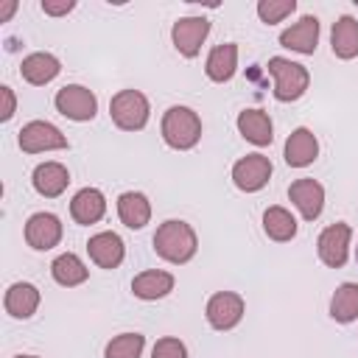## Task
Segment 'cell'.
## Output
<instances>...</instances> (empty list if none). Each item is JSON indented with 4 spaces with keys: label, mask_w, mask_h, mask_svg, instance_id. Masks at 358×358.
Masks as SVG:
<instances>
[{
    "label": "cell",
    "mask_w": 358,
    "mask_h": 358,
    "mask_svg": "<svg viewBox=\"0 0 358 358\" xmlns=\"http://www.w3.org/2000/svg\"><path fill=\"white\" fill-rule=\"evenodd\" d=\"M196 249H199V238L187 221L171 218V221L159 224L154 232V252L168 263H176V266L187 263V260H193Z\"/></svg>",
    "instance_id": "6da1fadb"
},
{
    "label": "cell",
    "mask_w": 358,
    "mask_h": 358,
    "mask_svg": "<svg viewBox=\"0 0 358 358\" xmlns=\"http://www.w3.org/2000/svg\"><path fill=\"white\" fill-rule=\"evenodd\" d=\"M162 140L176 151H190L201 140V117L190 106H171L162 115Z\"/></svg>",
    "instance_id": "7a4b0ae2"
},
{
    "label": "cell",
    "mask_w": 358,
    "mask_h": 358,
    "mask_svg": "<svg viewBox=\"0 0 358 358\" xmlns=\"http://www.w3.org/2000/svg\"><path fill=\"white\" fill-rule=\"evenodd\" d=\"M268 73L274 76V98L288 103L305 95L308 84H310V73L305 64L282 59V56H271L268 59Z\"/></svg>",
    "instance_id": "3957f363"
},
{
    "label": "cell",
    "mask_w": 358,
    "mask_h": 358,
    "mask_svg": "<svg viewBox=\"0 0 358 358\" xmlns=\"http://www.w3.org/2000/svg\"><path fill=\"white\" fill-rule=\"evenodd\" d=\"M148 112H151L148 98L140 90H120L109 101V115H112L115 126L123 129V131H140V129H145Z\"/></svg>",
    "instance_id": "277c9868"
},
{
    "label": "cell",
    "mask_w": 358,
    "mask_h": 358,
    "mask_svg": "<svg viewBox=\"0 0 358 358\" xmlns=\"http://www.w3.org/2000/svg\"><path fill=\"white\" fill-rule=\"evenodd\" d=\"M53 103H56V109H59L64 117L78 120V123L92 120L95 112H98V98H95V92L87 90V87H81V84H67V87H62V90L56 92Z\"/></svg>",
    "instance_id": "5b68a950"
},
{
    "label": "cell",
    "mask_w": 358,
    "mask_h": 358,
    "mask_svg": "<svg viewBox=\"0 0 358 358\" xmlns=\"http://www.w3.org/2000/svg\"><path fill=\"white\" fill-rule=\"evenodd\" d=\"M20 148L25 154H42V151H62L67 148V137L48 120H31L20 129V137H17Z\"/></svg>",
    "instance_id": "8992f818"
},
{
    "label": "cell",
    "mask_w": 358,
    "mask_h": 358,
    "mask_svg": "<svg viewBox=\"0 0 358 358\" xmlns=\"http://www.w3.org/2000/svg\"><path fill=\"white\" fill-rule=\"evenodd\" d=\"M350 238H352V229L344 221H336V224L324 227L319 241H316L319 260L330 268H341L347 263V255H350Z\"/></svg>",
    "instance_id": "52a82bcc"
},
{
    "label": "cell",
    "mask_w": 358,
    "mask_h": 358,
    "mask_svg": "<svg viewBox=\"0 0 358 358\" xmlns=\"http://www.w3.org/2000/svg\"><path fill=\"white\" fill-rule=\"evenodd\" d=\"M271 176V159L263 154H246L232 165V182L243 193H257Z\"/></svg>",
    "instance_id": "ba28073f"
},
{
    "label": "cell",
    "mask_w": 358,
    "mask_h": 358,
    "mask_svg": "<svg viewBox=\"0 0 358 358\" xmlns=\"http://www.w3.org/2000/svg\"><path fill=\"white\" fill-rule=\"evenodd\" d=\"M243 296L235 291H218L207 299V322L215 330H232L243 319Z\"/></svg>",
    "instance_id": "9c48e42d"
},
{
    "label": "cell",
    "mask_w": 358,
    "mask_h": 358,
    "mask_svg": "<svg viewBox=\"0 0 358 358\" xmlns=\"http://www.w3.org/2000/svg\"><path fill=\"white\" fill-rule=\"evenodd\" d=\"M210 34V22L204 17H182L173 22L171 28V39H173V48L185 56V59H193L199 56L204 39Z\"/></svg>",
    "instance_id": "30bf717a"
},
{
    "label": "cell",
    "mask_w": 358,
    "mask_h": 358,
    "mask_svg": "<svg viewBox=\"0 0 358 358\" xmlns=\"http://www.w3.org/2000/svg\"><path fill=\"white\" fill-rule=\"evenodd\" d=\"M25 241L36 252H48L62 241V221L53 213H34L25 221Z\"/></svg>",
    "instance_id": "8fae6325"
},
{
    "label": "cell",
    "mask_w": 358,
    "mask_h": 358,
    "mask_svg": "<svg viewBox=\"0 0 358 358\" xmlns=\"http://www.w3.org/2000/svg\"><path fill=\"white\" fill-rule=\"evenodd\" d=\"M288 199L294 201V207L302 213L305 221H316V218L322 215V207H324V187H322L316 179L305 176V179L291 182Z\"/></svg>",
    "instance_id": "7c38bea8"
},
{
    "label": "cell",
    "mask_w": 358,
    "mask_h": 358,
    "mask_svg": "<svg viewBox=\"0 0 358 358\" xmlns=\"http://www.w3.org/2000/svg\"><path fill=\"white\" fill-rule=\"evenodd\" d=\"M87 252H90V260L101 268H117L126 257V246L120 241L117 232H98L87 241Z\"/></svg>",
    "instance_id": "4fadbf2b"
},
{
    "label": "cell",
    "mask_w": 358,
    "mask_h": 358,
    "mask_svg": "<svg viewBox=\"0 0 358 358\" xmlns=\"http://www.w3.org/2000/svg\"><path fill=\"white\" fill-rule=\"evenodd\" d=\"M280 45L288 48V50L310 56L316 50V45H319V20L313 14H305L299 22H294L291 28H285L280 34Z\"/></svg>",
    "instance_id": "5bb4252c"
},
{
    "label": "cell",
    "mask_w": 358,
    "mask_h": 358,
    "mask_svg": "<svg viewBox=\"0 0 358 358\" xmlns=\"http://www.w3.org/2000/svg\"><path fill=\"white\" fill-rule=\"evenodd\" d=\"M103 213H106V199H103V193L98 187H81L73 196V201H70L73 221L76 224H84V227L98 224L103 218Z\"/></svg>",
    "instance_id": "9a60e30c"
},
{
    "label": "cell",
    "mask_w": 358,
    "mask_h": 358,
    "mask_svg": "<svg viewBox=\"0 0 358 358\" xmlns=\"http://www.w3.org/2000/svg\"><path fill=\"white\" fill-rule=\"evenodd\" d=\"M316 154H319V140H316V134L310 129L299 126V129H294L288 134V140H285V162L291 168L310 165L316 159Z\"/></svg>",
    "instance_id": "2e32d148"
},
{
    "label": "cell",
    "mask_w": 358,
    "mask_h": 358,
    "mask_svg": "<svg viewBox=\"0 0 358 358\" xmlns=\"http://www.w3.org/2000/svg\"><path fill=\"white\" fill-rule=\"evenodd\" d=\"M31 182H34V190L39 196L56 199V196H62L67 190L70 173H67V168L62 162H42V165L34 168V179Z\"/></svg>",
    "instance_id": "e0dca14e"
},
{
    "label": "cell",
    "mask_w": 358,
    "mask_h": 358,
    "mask_svg": "<svg viewBox=\"0 0 358 358\" xmlns=\"http://www.w3.org/2000/svg\"><path fill=\"white\" fill-rule=\"evenodd\" d=\"M235 70H238V45L235 42L215 45L210 50V56H207V64H204L207 78L215 81V84H224V81H229L235 76Z\"/></svg>",
    "instance_id": "ac0fdd59"
},
{
    "label": "cell",
    "mask_w": 358,
    "mask_h": 358,
    "mask_svg": "<svg viewBox=\"0 0 358 358\" xmlns=\"http://www.w3.org/2000/svg\"><path fill=\"white\" fill-rule=\"evenodd\" d=\"M238 131L252 145H271V140H274L271 117L263 109H243L238 115Z\"/></svg>",
    "instance_id": "d6986e66"
},
{
    "label": "cell",
    "mask_w": 358,
    "mask_h": 358,
    "mask_svg": "<svg viewBox=\"0 0 358 358\" xmlns=\"http://www.w3.org/2000/svg\"><path fill=\"white\" fill-rule=\"evenodd\" d=\"M3 308L14 319L34 316L36 308H39V288L31 285V282H14V285H8L6 296H3Z\"/></svg>",
    "instance_id": "ffe728a7"
},
{
    "label": "cell",
    "mask_w": 358,
    "mask_h": 358,
    "mask_svg": "<svg viewBox=\"0 0 358 358\" xmlns=\"http://www.w3.org/2000/svg\"><path fill=\"white\" fill-rule=\"evenodd\" d=\"M59 70H62L59 59H56L53 53H42V50L25 56L22 64H20V76H22L28 84H34V87H42V84L53 81V78L59 76Z\"/></svg>",
    "instance_id": "44dd1931"
},
{
    "label": "cell",
    "mask_w": 358,
    "mask_h": 358,
    "mask_svg": "<svg viewBox=\"0 0 358 358\" xmlns=\"http://www.w3.org/2000/svg\"><path fill=\"white\" fill-rule=\"evenodd\" d=\"M330 48L338 59H355L358 56V20L344 14L333 22V31H330Z\"/></svg>",
    "instance_id": "7402d4cb"
},
{
    "label": "cell",
    "mask_w": 358,
    "mask_h": 358,
    "mask_svg": "<svg viewBox=\"0 0 358 358\" xmlns=\"http://www.w3.org/2000/svg\"><path fill=\"white\" fill-rule=\"evenodd\" d=\"M131 291H134L137 299H145V302L162 299V296H168V294L173 291V274L159 271V268L143 271V274H137V277L131 280Z\"/></svg>",
    "instance_id": "603a6c76"
},
{
    "label": "cell",
    "mask_w": 358,
    "mask_h": 358,
    "mask_svg": "<svg viewBox=\"0 0 358 358\" xmlns=\"http://www.w3.org/2000/svg\"><path fill=\"white\" fill-rule=\"evenodd\" d=\"M117 215L129 229H143L151 221V204H148V199L143 193L129 190V193H123L117 199Z\"/></svg>",
    "instance_id": "cb8c5ba5"
},
{
    "label": "cell",
    "mask_w": 358,
    "mask_h": 358,
    "mask_svg": "<svg viewBox=\"0 0 358 358\" xmlns=\"http://www.w3.org/2000/svg\"><path fill=\"white\" fill-rule=\"evenodd\" d=\"M50 274H53V280H56L59 285L73 288V285H81V282L87 280L90 271H87V266L81 263L78 255L64 252V255H59V257L50 263Z\"/></svg>",
    "instance_id": "d4e9b609"
},
{
    "label": "cell",
    "mask_w": 358,
    "mask_h": 358,
    "mask_svg": "<svg viewBox=\"0 0 358 358\" xmlns=\"http://www.w3.org/2000/svg\"><path fill=\"white\" fill-rule=\"evenodd\" d=\"M330 316L341 324L358 319V282H341L330 299Z\"/></svg>",
    "instance_id": "484cf974"
},
{
    "label": "cell",
    "mask_w": 358,
    "mask_h": 358,
    "mask_svg": "<svg viewBox=\"0 0 358 358\" xmlns=\"http://www.w3.org/2000/svg\"><path fill=\"white\" fill-rule=\"evenodd\" d=\"M263 229H266V235L271 241L285 243V241H291L296 235V218L285 207H268L263 213Z\"/></svg>",
    "instance_id": "4316f807"
},
{
    "label": "cell",
    "mask_w": 358,
    "mask_h": 358,
    "mask_svg": "<svg viewBox=\"0 0 358 358\" xmlns=\"http://www.w3.org/2000/svg\"><path fill=\"white\" fill-rule=\"evenodd\" d=\"M143 347H145V336H140V333H120V336H115L106 344L103 358H140Z\"/></svg>",
    "instance_id": "83f0119b"
},
{
    "label": "cell",
    "mask_w": 358,
    "mask_h": 358,
    "mask_svg": "<svg viewBox=\"0 0 358 358\" xmlns=\"http://www.w3.org/2000/svg\"><path fill=\"white\" fill-rule=\"evenodd\" d=\"M294 8H296V0H260L257 17L266 25H274V22H282L288 14H294Z\"/></svg>",
    "instance_id": "f1b7e54d"
},
{
    "label": "cell",
    "mask_w": 358,
    "mask_h": 358,
    "mask_svg": "<svg viewBox=\"0 0 358 358\" xmlns=\"http://www.w3.org/2000/svg\"><path fill=\"white\" fill-rule=\"evenodd\" d=\"M151 358H187V347H185L179 338L165 336V338H159V341L154 344Z\"/></svg>",
    "instance_id": "f546056e"
},
{
    "label": "cell",
    "mask_w": 358,
    "mask_h": 358,
    "mask_svg": "<svg viewBox=\"0 0 358 358\" xmlns=\"http://www.w3.org/2000/svg\"><path fill=\"white\" fill-rule=\"evenodd\" d=\"M73 8H76L73 0H42V11L50 14V17H62V14L73 11Z\"/></svg>",
    "instance_id": "4dcf8cb0"
},
{
    "label": "cell",
    "mask_w": 358,
    "mask_h": 358,
    "mask_svg": "<svg viewBox=\"0 0 358 358\" xmlns=\"http://www.w3.org/2000/svg\"><path fill=\"white\" fill-rule=\"evenodd\" d=\"M0 98H3V109H0V120H11L14 117V109H17V101H14V92L11 87H0Z\"/></svg>",
    "instance_id": "1f68e13d"
},
{
    "label": "cell",
    "mask_w": 358,
    "mask_h": 358,
    "mask_svg": "<svg viewBox=\"0 0 358 358\" xmlns=\"http://www.w3.org/2000/svg\"><path fill=\"white\" fill-rule=\"evenodd\" d=\"M14 8H17V0H6L0 6V22H8V17L14 14Z\"/></svg>",
    "instance_id": "d6a6232c"
},
{
    "label": "cell",
    "mask_w": 358,
    "mask_h": 358,
    "mask_svg": "<svg viewBox=\"0 0 358 358\" xmlns=\"http://www.w3.org/2000/svg\"><path fill=\"white\" fill-rule=\"evenodd\" d=\"M14 358H36V355H14Z\"/></svg>",
    "instance_id": "836d02e7"
},
{
    "label": "cell",
    "mask_w": 358,
    "mask_h": 358,
    "mask_svg": "<svg viewBox=\"0 0 358 358\" xmlns=\"http://www.w3.org/2000/svg\"><path fill=\"white\" fill-rule=\"evenodd\" d=\"M355 260H358V246H355Z\"/></svg>",
    "instance_id": "e575fe53"
}]
</instances>
